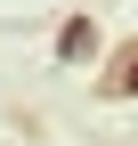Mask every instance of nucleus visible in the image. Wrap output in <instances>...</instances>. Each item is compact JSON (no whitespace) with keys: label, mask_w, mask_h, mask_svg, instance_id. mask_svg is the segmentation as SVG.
Instances as JSON below:
<instances>
[{"label":"nucleus","mask_w":138,"mask_h":146,"mask_svg":"<svg viewBox=\"0 0 138 146\" xmlns=\"http://www.w3.org/2000/svg\"><path fill=\"white\" fill-rule=\"evenodd\" d=\"M90 49H98V25H90V16H73V25H65V41H57V57L73 65V57H90Z\"/></svg>","instance_id":"nucleus-1"},{"label":"nucleus","mask_w":138,"mask_h":146,"mask_svg":"<svg viewBox=\"0 0 138 146\" xmlns=\"http://www.w3.org/2000/svg\"><path fill=\"white\" fill-rule=\"evenodd\" d=\"M114 98H138V49H130V65L114 73Z\"/></svg>","instance_id":"nucleus-2"}]
</instances>
